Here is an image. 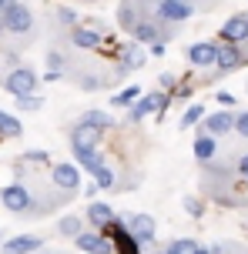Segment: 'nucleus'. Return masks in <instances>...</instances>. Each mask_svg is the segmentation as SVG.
<instances>
[{
    "label": "nucleus",
    "mask_w": 248,
    "mask_h": 254,
    "mask_svg": "<svg viewBox=\"0 0 248 254\" xmlns=\"http://www.w3.org/2000/svg\"><path fill=\"white\" fill-rule=\"evenodd\" d=\"M0 204H3L10 214H40L34 190L27 188V184H20V181H13V184H7V188H0Z\"/></svg>",
    "instance_id": "obj_1"
},
{
    "label": "nucleus",
    "mask_w": 248,
    "mask_h": 254,
    "mask_svg": "<svg viewBox=\"0 0 248 254\" xmlns=\"http://www.w3.org/2000/svg\"><path fill=\"white\" fill-rule=\"evenodd\" d=\"M37 84H40V77L34 74L27 64L10 67V70L0 74V87L7 90V94H13V97H20V94H37Z\"/></svg>",
    "instance_id": "obj_2"
},
{
    "label": "nucleus",
    "mask_w": 248,
    "mask_h": 254,
    "mask_svg": "<svg viewBox=\"0 0 248 254\" xmlns=\"http://www.w3.org/2000/svg\"><path fill=\"white\" fill-rule=\"evenodd\" d=\"M0 20H3V30L13 34V37H30L34 34V10L20 0H13L10 7L0 13Z\"/></svg>",
    "instance_id": "obj_3"
},
{
    "label": "nucleus",
    "mask_w": 248,
    "mask_h": 254,
    "mask_svg": "<svg viewBox=\"0 0 248 254\" xmlns=\"http://www.w3.org/2000/svg\"><path fill=\"white\" fill-rule=\"evenodd\" d=\"M191 13H195V7L184 3V0H155V7H151V20L178 27V24H184V20H191Z\"/></svg>",
    "instance_id": "obj_4"
},
{
    "label": "nucleus",
    "mask_w": 248,
    "mask_h": 254,
    "mask_svg": "<svg viewBox=\"0 0 248 254\" xmlns=\"http://www.w3.org/2000/svg\"><path fill=\"white\" fill-rule=\"evenodd\" d=\"M51 184L61 190V194L74 197V190L81 188V167L78 164H67V161H57V164L51 167Z\"/></svg>",
    "instance_id": "obj_5"
},
{
    "label": "nucleus",
    "mask_w": 248,
    "mask_h": 254,
    "mask_svg": "<svg viewBox=\"0 0 248 254\" xmlns=\"http://www.w3.org/2000/svg\"><path fill=\"white\" fill-rule=\"evenodd\" d=\"M168 94H161V90H155V94H144L141 101L131 107V114H128V121L131 124H141L144 117H151V114H165L168 111Z\"/></svg>",
    "instance_id": "obj_6"
},
{
    "label": "nucleus",
    "mask_w": 248,
    "mask_h": 254,
    "mask_svg": "<svg viewBox=\"0 0 248 254\" xmlns=\"http://www.w3.org/2000/svg\"><path fill=\"white\" fill-rule=\"evenodd\" d=\"M74 244H78L84 254H118L114 251V241L107 238L104 231H94V228L81 231L78 238H74Z\"/></svg>",
    "instance_id": "obj_7"
},
{
    "label": "nucleus",
    "mask_w": 248,
    "mask_h": 254,
    "mask_svg": "<svg viewBox=\"0 0 248 254\" xmlns=\"http://www.w3.org/2000/svg\"><path fill=\"white\" fill-rule=\"evenodd\" d=\"M101 137H104V130H97V127L84 124V121H78V124L71 127V134H67V140H71V151H94V147L101 144Z\"/></svg>",
    "instance_id": "obj_8"
},
{
    "label": "nucleus",
    "mask_w": 248,
    "mask_h": 254,
    "mask_svg": "<svg viewBox=\"0 0 248 254\" xmlns=\"http://www.w3.org/2000/svg\"><path fill=\"white\" fill-rule=\"evenodd\" d=\"M218 40H222V44H238V47H245L248 44V13H232V17L222 24V30H218Z\"/></svg>",
    "instance_id": "obj_9"
},
{
    "label": "nucleus",
    "mask_w": 248,
    "mask_h": 254,
    "mask_svg": "<svg viewBox=\"0 0 248 254\" xmlns=\"http://www.w3.org/2000/svg\"><path fill=\"white\" fill-rule=\"evenodd\" d=\"M124 224H128V231H131V234H134L141 244H148V248L155 244L158 224H155V217H151V214H138V211H134V214H124Z\"/></svg>",
    "instance_id": "obj_10"
},
{
    "label": "nucleus",
    "mask_w": 248,
    "mask_h": 254,
    "mask_svg": "<svg viewBox=\"0 0 248 254\" xmlns=\"http://www.w3.org/2000/svg\"><path fill=\"white\" fill-rule=\"evenodd\" d=\"M245 64H248V54L242 51L238 44H222V40H218V61H215L218 74H232V70L245 67Z\"/></svg>",
    "instance_id": "obj_11"
},
{
    "label": "nucleus",
    "mask_w": 248,
    "mask_h": 254,
    "mask_svg": "<svg viewBox=\"0 0 248 254\" xmlns=\"http://www.w3.org/2000/svg\"><path fill=\"white\" fill-rule=\"evenodd\" d=\"M84 221L91 224L94 231H107L114 221H118V214H114V207L104 201H91L87 207H84Z\"/></svg>",
    "instance_id": "obj_12"
},
{
    "label": "nucleus",
    "mask_w": 248,
    "mask_h": 254,
    "mask_svg": "<svg viewBox=\"0 0 248 254\" xmlns=\"http://www.w3.org/2000/svg\"><path fill=\"white\" fill-rule=\"evenodd\" d=\"M67 40H71V47H78V51H97V47H101V40H104V34H101L97 27L78 24V27H71Z\"/></svg>",
    "instance_id": "obj_13"
},
{
    "label": "nucleus",
    "mask_w": 248,
    "mask_h": 254,
    "mask_svg": "<svg viewBox=\"0 0 248 254\" xmlns=\"http://www.w3.org/2000/svg\"><path fill=\"white\" fill-rule=\"evenodd\" d=\"M184 61L191 64V67H215V61H218V40H215V44H208V40L191 44V47L184 51Z\"/></svg>",
    "instance_id": "obj_14"
},
{
    "label": "nucleus",
    "mask_w": 248,
    "mask_h": 254,
    "mask_svg": "<svg viewBox=\"0 0 248 254\" xmlns=\"http://www.w3.org/2000/svg\"><path fill=\"white\" fill-rule=\"evenodd\" d=\"M40 244L44 241H40L37 234H17V238H10V241H3L0 254H37Z\"/></svg>",
    "instance_id": "obj_15"
},
{
    "label": "nucleus",
    "mask_w": 248,
    "mask_h": 254,
    "mask_svg": "<svg viewBox=\"0 0 248 254\" xmlns=\"http://www.w3.org/2000/svg\"><path fill=\"white\" fill-rule=\"evenodd\" d=\"M228 130H235V114L218 111V114H208V117H205V134H211V137H225Z\"/></svg>",
    "instance_id": "obj_16"
},
{
    "label": "nucleus",
    "mask_w": 248,
    "mask_h": 254,
    "mask_svg": "<svg viewBox=\"0 0 248 254\" xmlns=\"http://www.w3.org/2000/svg\"><path fill=\"white\" fill-rule=\"evenodd\" d=\"M74 157H78V167H84L87 174H97L101 167H107V157H104V151H74Z\"/></svg>",
    "instance_id": "obj_17"
},
{
    "label": "nucleus",
    "mask_w": 248,
    "mask_h": 254,
    "mask_svg": "<svg viewBox=\"0 0 248 254\" xmlns=\"http://www.w3.org/2000/svg\"><path fill=\"white\" fill-rule=\"evenodd\" d=\"M144 61H148V54L141 51V44H131V47H124V51H121L118 70H121V74H128V70H138Z\"/></svg>",
    "instance_id": "obj_18"
},
{
    "label": "nucleus",
    "mask_w": 248,
    "mask_h": 254,
    "mask_svg": "<svg viewBox=\"0 0 248 254\" xmlns=\"http://www.w3.org/2000/svg\"><path fill=\"white\" fill-rule=\"evenodd\" d=\"M131 37L138 40V44H148V47H151V44L161 40L165 34H161V24H158V20H141V24L131 30Z\"/></svg>",
    "instance_id": "obj_19"
},
{
    "label": "nucleus",
    "mask_w": 248,
    "mask_h": 254,
    "mask_svg": "<svg viewBox=\"0 0 248 254\" xmlns=\"http://www.w3.org/2000/svg\"><path fill=\"white\" fill-rule=\"evenodd\" d=\"M215 154H218V137L201 134V137L195 140V157H198V164H208V161H215Z\"/></svg>",
    "instance_id": "obj_20"
},
{
    "label": "nucleus",
    "mask_w": 248,
    "mask_h": 254,
    "mask_svg": "<svg viewBox=\"0 0 248 254\" xmlns=\"http://www.w3.org/2000/svg\"><path fill=\"white\" fill-rule=\"evenodd\" d=\"M47 80H61V77H67V57L61 51H51L47 54Z\"/></svg>",
    "instance_id": "obj_21"
},
{
    "label": "nucleus",
    "mask_w": 248,
    "mask_h": 254,
    "mask_svg": "<svg viewBox=\"0 0 248 254\" xmlns=\"http://www.w3.org/2000/svg\"><path fill=\"white\" fill-rule=\"evenodd\" d=\"M81 231H84V217L78 214H64L57 221V234H64V238H78Z\"/></svg>",
    "instance_id": "obj_22"
},
{
    "label": "nucleus",
    "mask_w": 248,
    "mask_h": 254,
    "mask_svg": "<svg viewBox=\"0 0 248 254\" xmlns=\"http://www.w3.org/2000/svg\"><path fill=\"white\" fill-rule=\"evenodd\" d=\"M81 121H84V124H91V127H97V130H104V134L114 127V121H111L104 111H84V114H81Z\"/></svg>",
    "instance_id": "obj_23"
},
{
    "label": "nucleus",
    "mask_w": 248,
    "mask_h": 254,
    "mask_svg": "<svg viewBox=\"0 0 248 254\" xmlns=\"http://www.w3.org/2000/svg\"><path fill=\"white\" fill-rule=\"evenodd\" d=\"M13 104H17V111L34 114V111H40V107H44V97H40V94H20V97H13Z\"/></svg>",
    "instance_id": "obj_24"
},
{
    "label": "nucleus",
    "mask_w": 248,
    "mask_h": 254,
    "mask_svg": "<svg viewBox=\"0 0 248 254\" xmlns=\"http://www.w3.org/2000/svg\"><path fill=\"white\" fill-rule=\"evenodd\" d=\"M20 134H24V127H20V121L0 111V137H20Z\"/></svg>",
    "instance_id": "obj_25"
},
{
    "label": "nucleus",
    "mask_w": 248,
    "mask_h": 254,
    "mask_svg": "<svg viewBox=\"0 0 248 254\" xmlns=\"http://www.w3.org/2000/svg\"><path fill=\"white\" fill-rule=\"evenodd\" d=\"M138 97H141V90H138V87H128V90H121V94H114V97H111V104H114V107H131Z\"/></svg>",
    "instance_id": "obj_26"
},
{
    "label": "nucleus",
    "mask_w": 248,
    "mask_h": 254,
    "mask_svg": "<svg viewBox=\"0 0 248 254\" xmlns=\"http://www.w3.org/2000/svg\"><path fill=\"white\" fill-rule=\"evenodd\" d=\"M114 181H118V174H114L111 167H101V171L94 174V184H97L101 190H111V188H114Z\"/></svg>",
    "instance_id": "obj_27"
},
{
    "label": "nucleus",
    "mask_w": 248,
    "mask_h": 254,
    "mask_svg": "<svg viewBox=\"0 0 248 254\" xmlns=\"http://www.w3.org/2000/svg\"><path fill=\"white\" fill-rule=\"evenodd\" d=\"M201 117H205V107H201V104H191V107L181 114V127H195Z\"/></svg>",
    "instance_id": "obj_28"
},
{
    "label": "nucleus",
    "mask_w": 248,
    "mask_h": 254,
    "mask_svg": "<svg viewBox=\"0 0 248 254\" xmlns=\"http://www.w3.org/2000/svg\"><path fill=\"white\" fill-rule=\"evenodd\" d=\"M171 254H198V244L191 238H178V241H171Z\"/></svg>",
    "instance_id": "obj_29"
},
{
    "label": "nucleus",
    "mask_w": 248,
    "mask_h": 254,
    "mask_svg": "<svg viewBox=\"0 0 248 254\" xmlns=\"http://www.w3.org/2000/svg\"><path fill=\"white\" fill-rule=\"evenodd\" d=\"M74 84H78L81 90H101L104 87V80L101 77H94V74H84V77H74Z\"/></svg>",
    "instance_id": "obj_30"
},
{
    "label": "nucleus",
    "mask_w": 248,
    "mask_h": 254,
    "mask_svg": "<svg viewBox=\"0 0 248 254\" xmlns=\"http://www.w3.org/2000/svg\"><path fill=\"white\" fill-rule=\"evenodd\" d=\"M57 24H64V27H78V13L71 10V7H57Z\"/></svg>",
    "instance_id": "obj_31"
},
{
    "label": "nucleus",
    "mask_w": 248,
    "mask_h": 254,
    "mask_svg": "<svg viewBox=\"0 0 248 254\" xmlns=\"http://www.w3.org/2000/svg\"><path fill=\"white\" fill-rule=\"evenodd\" d=\"M184 211H188L191 217H201V214H205V204L198 201V197H191V194H188V197H184Z\"/></svg>",
    "instance_id": "obj_32"
},
{
    "label": "nucleus",
    "mask_w": 248,
    "mask_h": 254,
    "mask_svg": "<svg viewBox=\"0 0 248 254\" xmlns=\"http://www.w3.org/2000/svg\"><path fill=\"white\" fill-rule=\"evenodd\" d=\"M235 171H238V178H242V181H248V151L235 157Z\"/></svg>",
    "instance_id": "obj_33"
},
{
    "label": "nucleus",
    "mask_w": 248,
    "mask_h": 254,
    "mask_svg": "<svg viewBox=\"0 0 248 254\" xmlns=\"http://www.w3.org/2000/svg\"><path fill=\"white\" fill-rule=\"evenodd\" d=\"M235 130L242 134V137L248 140V111H242V114H235Z\"/></svg>",
    "instance_id": "obj_34"
},
{
    "label": "nucleus",
    "mask_w": 248,
    "mask_h": 254,
    "mask_svg": "<svg viewBox=\"0 0 248 254\" xmlns=\"http://www.w3.org/2000/svg\"><path fill=\"white\" fill-rule=\"evenodd\" d=\"M24 161L27 164H47V151H27Z\"/></svg>",
    "instance_id": "obj_35"
},
{
    "label": "nucleus",
    "mask_w": 248,
    "mask_h": 254,
    "mask_svg": "<svg viewBox=\"0 0 248 254\" xmlns=\"http://www.w3.org/2000/svg\"><path fill=\"white\" fill-rule=\"evenodd\" d=\"M165 51H168V37H161L151 44V57H165Z\"/></svg>",
    "instance_id": "obj_36"
},
{
    "label": "nucleus",
    "mask_w": 248,
    "mask_h": 254,
    "mask_svg": "<svg viewBox=\"0 0 248 254\" xmlns=\"http://www.w3.org/2000/svg\"><path fill=\"white\" fill-rule=\"evenodd\" d=\"M215 101H218V104H222V107H235V97H232V94H228V90H218V94H215Z\"/></svg>",
    "instance_id": "obj_37"
},
{
    "label": "nucleus",
    "mask_w": 248,
    "mask_h": 254,
    "mask_svg": "<svg viewBox=\"0 0 248 254\" xmlns=\"http://www.w3.org/2000/svg\"><path fill=\"white\" fill-rule=\"evenodd\" d=\"M158 84H161L165 90H171V87H174V77H171V74H161V77H158Z\"/></svg>",
    "instance_id": "obj_38"
},
{
    "label": "nucleus",
    "mask_w": 248,
    "mask_h": 254,
    "mask_svg": "<svg viewBox=\"0 0 248 254\" xmlns=\"http://www.w3.org/2000/svg\"><path fill=\"white\" fill-rule=\"evenodd\" d=\"M225 254H248V248H238V244H228V248H225Z\"/></svg>",
    "instance_id": "obj_39"
},
{
    "label": "nucleus",
    "mask_w": 248,
    "mask_h": 254,
    "mask_svg": "<svg viewBox=\"0 0 248 254\" xmlns=\"http://www.w3.org/2000/svg\"><path fill=\"white\" fill-rule=\"evenodd\" d=\"M10 3H13V0H0V13L7 10V7H10Z\"/></svg>",
    "instance_id": "obj_40"
},
{
    "label": "nucleus",
    "mask_w": 248,
    "mask_h": 254,
    "mask_svg": "<svg viewBox=\"0 0 248 254\" xmlns=\"http://www.w3.org/2000/svg\"><path fill=\"white\" fill-rule=\"evenodd\" d=\"M198 254H215V251H211V248H198Z\"/></svg>",
    "instance_id": "obj_41"
},
{
    "label": "nucleus",
    "mask_w": 248,
    "mask_h": 254,
    "mask_svg": "<svg viewBox=\"0 0 248 254\" xmlns=\"http://www.w3.org/2000/svg\"><path fill=\"white\" fill-rule=\"evenodd\" d=\"M184 3H191V7H198V3H205V0H184Z\"/></svg>",
    "instance_id": "obj_42"
},
{
    "label": "nucleus",
    "mask_w": 248,
    "mask_h": 254,
    "mask_svg": "<svg viewBox=\"0 0 248 254\" xmlns=\"http://www.w3.org/2000/svg\"><path fill=\"white\" fill-rule=\"evenodd\" d=\"M3 34H7V30H3V20H0V37H3Z\"/></svg>",
    "instance_id": "obj_43"
}]
</instances>
